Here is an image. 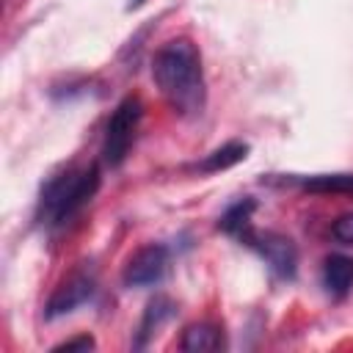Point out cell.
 I'll use <instances>...</instances> for the list:
<instances>
[{
  "label": "cell",
  "mask_w": 353,
  "mask_h": 353,
  "mask_svg": "<svg viewBox=\"0 0 353 353\" xmlns=\"http://www.w3.org/2000/svg\"><path fill=\"white\" fill-rule=\"evenodd\" d=\"M179 347L188 350V353L221 350V347H223V331H221L215 323H193V325L185 328Z\"/></svg>",
  "instance_id": "8"
},
{
  "label": "cell",
  "mask_w": 353,
  "mask_h": 353,
  "mask_svg": "<svg viewBox=\"0 0 353 353\" xmlns=\"http://www.w3.org/2000/svg\"><path fill=\"white\" fill-rule=\"evenodd\" d=\"M165 270H168V248L160 243H149L127 259L121 281L127 287H152L165 276Z\"/></svg>",
  "instance_id": "5"
},
{
  "label": "cell",
  "mask_w": 353,
  "mask_h": 353,
  "mask_svg": "<svg viewBox=\"0 0 353 353\" xmlns=\"http://www.w3.org/2000/svg\"><path fill=\"white\" fill-rule=\"evenodd\" d=\"M171 314H174V303H171L168 298L157 295L154 301H149V306H146V312H143V320H141V325H138V342H135V345L143 347Z\"/></svg>",
  "instance_id": "10"
},
{
  "label": "cell",
  "mask_w": 353,
  "mask_h": 353,
  "mask_svg": "<svg viewBox=\"0 0 353 353\" xmlns=\"http://www.w3.org/2000/svg\"><path fill=\"white\" fill-rule=\"evenodd\" d=\"M152 80L168 108L179 116H199L207 102L201 55L190 39L165 41L152 61Z\"/></svg>",
  "instance_id": "1"
},
{
  "label": "cell",
  "mask_w": 353,
  "mask_h": 353,
  "mask_svg": "<svg viewBox=\"0 0 353 353\" xmlns=\"http://www.w3.org/2000/svg\"><path fill=\"white\" fill-rule=\"evenodd\" d=\"M243 243L248 248H254L276 276H281V279H292L295 276V270H298V248L287 234L248 229L243 234Z\"/></svg>",
  "instance_id": "4"
},
{
  "label": "cell",
  "mask_w": 353,
  "mask_h": 353,
  "mask_svg": "<svg viewBox=\"0 0 353 353\" xmlns=\"http://www.w3.org/2000/svg\"><path fill=\"white\" fill-rule=\"evenodd\" d=\"M301 185L312 193H347L353 196V174H314L301 179Z\"/></svg>",
  "instance_id": "12"
},
{
  "label": "cell",
  "mask_w": 353,
  "mask_h": 353,
  "mask_svg": "<svg viewBox=\"0 0 353 353\" xmlns=\"http://www.w3.org/2000/svg\"><path fill=\"white\" fill-rule=\"evenodd\" d=\"M141 116H143V105L138 97H124L116 105V110L110 113V119L105 124V141H102L105 165L119 168L127 160L135 132H138V124H141Z\"/></svg>",
  "instance_id": "3"
},
{
  "label": "cell",
  "mask_w": 353,
  "mask_h": 353,
  "mask_svg": "<svg viewBox=\"0 0 353 353\" xmlns=\"http://www.w3.org/2000/svg\"><path fill=\"white\" fill-rule=\"evenodd\" d=\"M97 190H99V168L94 163L91 165H69L44 182L39 207H36V218L50 229L63 226L94 199Z\"/></svg>",
  "instance_id": "2"
},
{
  "label": "cell",
  "mask_w": 353,
  "mask_h": 353,
  "mask_svg": "<svg viewBox=\"0 0 353 353\" xmlns=\"http://www.w3.org/2000/svg\"><path fill=\"white\" fill-rule=\"evenodd\" d=\"M331 237L342 245H353V212H345L331 223Z\"/></svg>",
  "instance_id": "13"
},
{
  "label": "cell",
  "mask_w": 353,
  "mask_h": 353,
  "mask_svg": "<svg viewBox=\"0 0 353 353\" xmlns=\"http://www.w3.org/2000/svg\"><path fill=\"white\" fill-rule=\"evenodd\" d=\"M245 157H248V146L240 143V141H229V143L218 146L215 152H210L196 168L204 171V174H215V171H226V168L237 165V163L245 160Z\"/></svg>",
  "instance_id": "9"
},
{
  "label": "cell",
  "mask_w": 353,
  "mask_h": 353,
  "mask_svg": "<svg viewBox=\"0 0 353 353\" xmlns=\"http://www.w3.org/2000/svg\"><path fill=\"white\" fill-rule=\"evenodd\" d=\"M91 347H94V339H91L88 334H83V336H74V339H66V342L55 345V350H91Z\"/></svg>",
  "instance_id": "14"
},
{
  "label": "cell",
  "mask_w": 353,
  "mask_h": 353,
  "mask_svg": "<svg viewBox=\"0 0 353 353\" xmlns=\"http://www.w3.org/2000/svg\"><path fill=\"white\" fill-rule=\"evenodd\" d=\"M251 212H254V201L251 199H240L237 204H232L218 218V229H223L226 234H234L237 240H243V234L251 229Z\"/></svg>",
  "instance_id": "11"
},
{
  "label": "cell",
  "mask_w": 353,
  "mask_h": 353,
  "mask_svg": "<svg viewBox=\"0 0 353 353\" xmlns=\"http://www.w3.org/2000/svg\"><path fill=\"white\" fill-rule=\"evenodd\" d=\"M94 290H97V281H94V276H91L88 270H72V273L55 287V292L50 295L44 314H47L50 320L63 317V314L74 312L77 306H83L85 301H91Z\"/></svg>",
  "instance_id": "6"
},
{
  "label": "cell",
  "mask_w": 353,
  "mask_h": 353,
  "mask_svg": "<svg viewBox=\"0 0 353 353\" xmlns=\"http://www.w3.org/2000/svg\"><path fill=\"white\" fill-rule=\"evenodd\" d=\"M323 287L328 295L342 298L353 290V256L331 254L323 262Z\"/></svg>",
  "instance_id": "7"
}]
</instances>
